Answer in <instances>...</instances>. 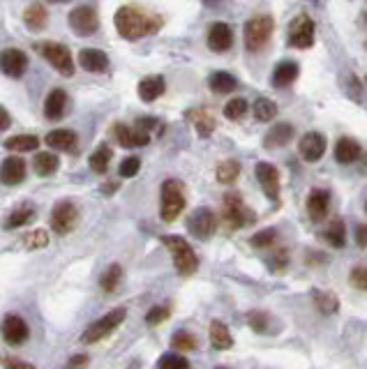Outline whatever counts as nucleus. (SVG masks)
Returning <instances> with one entry per match:
<instances>
[{
  "label": "nucleus",
  "mask_w": 367,
  "mask_h": 369,
  "mask_svg": "<svg viewBox=\"0 0 367 369\" xmlns=\"http://www.w3.org/2000/svg\"><path fill=\"white\" fill-rule=\"evenodd\" d=\"M23 245H26L28 250H40V247H47L49 245V233L42 231V228H35V231H30L26 238H23Z\"/></svg>",
  "instance_id": "nucleus-43"
},
{
  "label": "nucleus",
  "mask_w": 367,
  "mask_h": 369,
  "mask_svg": "<svg viewBox=\"0 0 367 369\" xmlns=\"http://www.w3.org/2000/svg\"><path fill=\"white\" fill-rule=\"evenodd\" d=\"M284 265H287V252L282 250V252L275 254V265H273V268H275V270H282Z\"/></svg>",
  "instance_id": "nucleus-53"
},
{
  "label": "nucleus",
  "mask_w": 367,
  "mask_h": 369,
  "mask_svg": "<svg viewBox=\"0 0 367 369\" xmlns=\"http://www.w3.org/2000/svg\"><path fill=\"white\" fill-rule=\"evenodd\" d=\"M111 157H113V152L109 145H99V148L91 155V169L95 174H106V171H109Z\"/></svg>",
  "instance_id": "nucleus-36"
},
{
  "label": "nucleus",
  "mask_w": 367,
  "mask_h": 369,
  "mask_svg": "<svg viewBox=\"0 0 367 369\" xmlns=\"http://www.w3.org/2000/svg\"><path fill=\"white\" fill-rule=\"evenodd\" d=\"M289 47L294 49H309L314 44V21L307 14L296 16L289 25V35H287Z\"/></svg>",
  "instance_id": "nucleus-9"
},
{
  "label": "nucleus",
  "mask_w": 367,
  "mask_h": 369,
  "mask_svg": "<svg viewBox=\"0 0 367 369\" xmlns=\"http://www.w3.org/2000/svg\"><path fill=\"white\" fill-rule=\"evenodd\" d=\"M35 219V208L33 206H19L10 213V217L5 219V228H19L23 224H30Z\"/></svg>",
  "instance_id": "nucleus-31"
},
{
  "label": "nucleus",
  "mask_w": 367,
  "mask_h": 369,
  "mask_svg": "<svg viewBox=\"0 0 367 369\" xmlns=\"http://www.w3.org/2000/svg\"><path fill=\"white\" fill-rule=\"evenodd\" d=\"M257 180L261 184L263 194L268 196L270 201L280 199V171H277L273 164L259 162L257 164Z\"/></svg>",
  "instance_id": "nucleus-13"
},
{
  "label": "nucleus",
  "mask_w": 367,
  "mask_h": 369,
  "mask_svg": "<svg viewBox=\"0 0 367 369\" xmlns=\"http://www.w3.org/2000/svg\"><path fill=\"white\" fill-rule=\"evenodd\" d=\"M116 30L125 40H141L145 35H155L162 28V19L148 14L137 5H123L113 16Z\"/></svg>",
  "instance_id": "nucleus-1"
},
{
  "label": "nucleus",
  "mask_w": 367,
  "mask_h": 369,
  "mask_svg": "<svg viewBox=\"0 0 367 369\" xmlns=\"http://www.w3.org/2000/svg\"><path fill=\"white\" fill-rule=\"evenodd\" d=\"M187 120H189V125L197 130V134L199 136H211L213 132H215V118L208 113L206 109H192V111H187Z\"/></svg>",
  "instance_id": "nucleus-24"
},
{
  "label": "nucleus",
  "mask_w": 367,
  "mask_h": 369,
  "mask_svg": "<svg viewBox=\"0 0 367 369\" xmlns=\"http://www.w3.org/2000/svg\"><path fill=\"white\" fill-rule=\"evenodd\" d=\"M365 21H367V16H365Z\"/></svg>",
  "instance_id": "nucleus-57"
},
{
  "label": "nucleus",
  "mask_w": 367,
  "mask_h": 369,
  "mask_svg": "<svg viewBox=\"0 0 367 369\" xmlns=\"http://www.w3.org/2000/svg\"><path fill=\"white\" fill-rule=\"evenodd\" d=\"M211 344L217 348V351H226V348L233 346V337L229 333V328H226L222 321L211 323Z\"/></svg>",
  "instance_id": "nucleus-28"
},
{
  "label": "nucleus",
  "mask_w": 367,
  "mask_h": 369,
  "mask_svg": "<svg viewBox=\"0 0 367 369\" xmlns=\"http://www.w3.org/2000/svg\"><path fill=\"white\" fill-rule=\"evenodd\" d=\"M171 346H174L178 353H187V351H194V348H197V340H194L189 333H185V330H180V333H176L171 337Z\"/></svg>",
  "instance_id": "nucleus-41"
},
{
  "label": "nucleus",
  "mask_w": 367,
  "mask_h": 369,
  "mask_svg": "<svg viewBox=\"0 0 367 369\" xmlns=\"http://www.w3.org/2000/svg\"><path fill=\"white\" fill-rule=\"evenodd\" d=\"M49 3H69V0H49Z\"/></svg>",
  "instance_id": "nucleus-55"
},
{
  "label": "nucleus",
  "mask_w": 367,
  "mask_h": 369,
  "mask_svg": "<svg viewBox=\"0 0 367 369\" xmlns=\"http://www.w3.org/2000/svg\"><path fill=\"white\" fill-rule=\"evenodd\" d=\"M298 150L305 162H319L326 152V139L321 136L319 132H307V134L300 136Z\"/></svg>",
  "instance_id": "nucleus-17"
},
{
  "label": "nucleus",
  "mask_w": 367,
  "mask_h": 369,
  "mask_svg": "<svg viewBox=\"0 0 367 369\" xmlns=\"http://www.w3.org/2000/svg\"><path fill=\"white\" fill-rule=\"evenodd\" d=\"M291 139H294V125L277 123L270 127V132L263 136V145L265 148H282V145H287Z\"/></svg>",
  "instance_id": "nucleus-23"
},
{
  "label": "nucleus",
  "mask_w": 367,
  "mask_h": 369,
  "mask_svg": "<svg viewBox=\"0 0 367 369\" xmlns=\"http://www.w3.org/2000/svg\"><path fill=\"white\" fill-rule=\"evenodd\" d=\"M360 145L358 141H353V139L349 136H342L338 145H335V160H338L340 164H353L360 157Z\"/></svg>",
  "instance_id": "nucleus-25"
},
{
  "label": "nucleus",
  "mask_w": 367,
  "mask_h": 369,
  "mask_svg": "<svg viewBox=\"0 0 367 369\" xmlns=\"http://www.w3.org/2000/svg\"><path fill=\"white\" fill-rule=\"evenodd\" d=\"M44 143L60 152H74V148H77V134L72 130H54L44 136Z\"/></svg>",
  "instance_id": "nucleus-22"
},
{
  "label": "nucleus",
  "mask_w": 367,
  "mask_h": 369,
  "mask_svg": "<svg viewBox=\"0 0 367 369\" xmlns=\"http://www.w3.org/2000/svg\"><path fill=\"white\" fill-rule=\"evenodd\" d=\"M187 228H189V233L197 235L199 240H208L215 233V228H217V217H215V213L211 208H199L189 215Z\"/></svg>",
  "instance_id": "nucleus-11"
},
{
  "label": "nucleus",
  "mask_w": 367,
  "mask_h": 369,
  "mask_svg": "<svg viewBox=\"0 0 367 369\" xmlns=\"http://www.w3.org/2000/svg\"><path fill=\"white\" fill-rule=\"evenodd\" d=\"M215 369H226V367H215Z\"/></svg>",
  "instance_id": "nucleus-56"
},
{
  "label": "nucleus",
  "mask_w": 367,
  "mask_h": 369,
  "mask_svg": "<svg viewBox=\"0 0 367 369\" xmlns=\"http://www.w3.org/2000/svg\"><path fill=\"white\" fill-rule=\"evenodd\" d=\"M33 167L37 176H54L58 171V157L54 152H40L33 160Z\"/></svg>",
  "instance_id": "nucleus-34"
},
{
  "label": "nucleus",
  "mask_w": 367,
  "mask_h": 369,
  "mask_svg": "<svg viewBox=\"0 0 367 369\" xmlns=\"http://www.w3.org/2000/svg\"><path fill=\"white\" fill-rule=\"evenodd\" d=\"M208 47L215 53H224L233 47V30L229 23L224 21H215L211 28H208Z\"/></svg>",
  "instance_id": "nucleus-16"
},
{
  "label": "nucleus",
  "mask_w": 367,
  "mask_h": 369,
  "mask_svg": "<svg viewBox=\"0 0 367 369\" xmlns=\"http://www.w3.org/2000/svg\"><path fill=\"white\" fill-rule=\"evenodd\" d=\"M0 180L5 184H19L26 180V162L21 157H5L0 164Z\"/></svg>",
  "instance_id": "nucleus-18"
},
{
  "label": "nucleus",
  "mask_w": 367,
  "mask_h": 369,
  "mask_svg": "<svg viewBox=\"0 0 367 369\" xmlns=\"http://www.w3.org/2000/svg\"><path fill=\"white\" fill-rule=\"evenodd\" d=\"M356 243L360 247H367V224H358V228H356Z\"/></svg>",
  "instance_id": "nucleus-51"
},
{
  "label": "nucleus",
  "mask_w": 367,
  "mask_h": 369,
  "mask_svg": "<svg viewBox=\"0 0 367 369\" xmlns=\"http://www.w3.org/2000/svg\"><path fill=\"white\" fill-rule=\"evenodd\" d=\"M79 224V210L72 201H60L56 203L51 210V228L58 235H67L74 231Z\"/></svg>",
  "instance_id": "nucleus-8"
},
{
  "label": "nucleus",
  "mask_w": 367,
  "mask_h": 369,
  "mask_svg": "<svg viewBox=\"0 0 367 369\" xmlns=\"http://www.w3.org/2000/svg\"><path fill=\"white\" fill-rule=\"evenodd\" d=\"M277 238V231L275 228H263V231H259L257 235H252V247H257V250H263V247H270L275 243Z\"/></svg>",
  "instance_id": "nucleus-44"
},
{
  "label": "nucleus",
  "mask_w": 367,
  "mask_h": 369,
  "mask_svg": "<svg viewBox=\"0 0 367 369\" xmlns=\"http://www.w3.org/2000/svg\"><path fill=\"white\" fill-rule=\"evenodd\" d=\"M139 169H141V160H139V157H128V160L120 162L118 174L123 178H132L139 174Z\"/></svg>",
  "instance_id": "nucleus-46"
},
{
  "label": "nucleus",
  "mask_w": 367,
  "mask_h": 369,
  "mask_svg": "<svg viewBox=\"0 0 367 369\" xmlns=\"http://www.w3.org/2000/svg\"><path fill=\"white\" fill-rule=\"evenodd\" d=\"M185 210V187L178 180H164L162 184V206L160 215L164 222L178 219V215Z\"/></svg>",
  "instance_id": "nucleus-4"
},
{
  "label": "nucleus",
  "mask_w": 367,
  "mask_h": 369,
  "mask_svg": "<svg viewBox=\"0 0 367 369\" xmlns=\"http://www.w3.org/2000/svg\"><path fill=\"white\" fill-rule=\"evenodd\" d=\"M65 113H67V93L60 91V88H54L47 95V102H44V116L49 120H60Z\"/></svg>",
  "instance_id": "nucleus-20"
},
{
  "label": "nucleus",
  "mask_w": 367,
  "mask_h": 369,
  "mask_svg": "<svg viewBox=\"0 0 367 369\" xmlns=\"http://www.w3.org/2000/svg\"><path fill=\"white\" fill-rule=\"evenodd\" d=\"M331 210V194L326 189H312L307 196V213L314 222H324Z\"/></svg>",
  "instance_id": "nucleus-19"
},
{
  "label": "nucleus",
  "mask_w": 367,
  "mask_h": 369,
  "mask_svg": "<svg viewBox=\"0 0 367 369\" xmlns=\"http://www.w3.org/2000/svg\"><path fill=\"white\" fill-rule=\"evenodd\" d=\"M162 243L167 245V250L171 252V259H174V265L176 270H178V275L189 277L197 272L199 259L197 254H194L192 245H189L185 238H180V235H164Z\"/></svg>",
  "instance_id": "nucleus-2"
},
{
  "label": "nucleus",
  "mask_w": 367,
  "mask_h": 369,
  "mask_svg": "<svg viewBox=\"0 0 367 369\" xmlns=\"http://www.w3.org/2000/svg\"><path fill=\"white\" fill-rule=\"evenodd\" d=\"M298 79V62L294 60H282L273 72V86L275 88H287Z\"/></svg>",
  "instance_id": "nucleus-26"
},
{
  "label": "nucleus",
  "mask_w": 367,
  "mask_h": 369,
  "mask_svg": "<svg viewBox=\"0 0 367 369\" xmlns=\"http://www.w3.org/2000/svg\"><path fill=\"white\" fill-rule=\"evenodd\" d=\"M10 125H12V116L3 109V106H0V132H5Z\"/></svg>",
  "instance_id": "nucleus-52"
},
{
  "label": "nucleus",
  "mask_w": 367,
  "mask_h": 369,
  "mask_svg": "<svg viewBox=\"0 0 367 369\" xmlns=\"http://www.w3.org/2000/svg\"><path fill=\"white\" fill-rule=\"evenodd\" d=\"M222 215H224V222L231 228H243V226H248V224H252V222L257 219V215L252 213L248 206H245L243 199H240L238 194H226L224 196Z\"/></svg>",
  "instance_id": "nucleus-7"
},
{
  "label": "nucleus",
  "mask_w": 367,
  "mask_h": 369,
  "mask_svg": "<svg viewBox=\"0 0 367 369\" xmlns=\"http://www.w3.org/2000/svg\"><path fill=\"white\" fill-rule=\"evenodd\" d=\"M248 109H250L248 99H243V97H233L231 102H226V106H224V116L229 118V120H240V118H245V113H248Z\"/></svg>",
  "instance_id": "nucleus-40"
},
{
  "label": "nucleus",
  "mask_w": 367,
  "mask_h": 369,
  "mask_svg": "<svg viewBox=\"0 0 367 369\" xmlns=\"http://www.w3.org/2000/svg\"><path fill=\"white\" fill-rule=\"evenodd\" d=\"M47 21H49V14L42 3H33L23 12V23H26L30 30H42L44 25H47Z\"/></svg>",
  "instance_id": "nucleus-29"
},
{
  "label": "nucleus",
  "mask_w": 367,
  "mask_h": 369,
  "mask_svg": "<svg viewBox=\"0 0 367 369\" xmlns=\"http://www.w3.org/2000/svg\"><path fill=\"white\" fill-rule=\"evenodd\" d=\"M69 25L81 37H91L99 28V16L91 5H81V8L69 12Z\"/></svg>",
  "instance_id": "nucleus-10"
},
{
  "label": "nucleus",
  "mask_w": 367,
  "mask_h": 369,
  "mask_svg": "<svg viewBox=\"0 0 367 369\" xmlns=\"http://www.w3.org/2000/svg\"><path fill=\"white\" fill-rule=\"evenodd\" d=\"M79 65L86 72H106L109 69V56L99 49H84L79 53Z\"/></svg>",
  "instance_id": "nucleus-21"
},
{
  "label": "nucleus",
  "mask_w": 367,
  "mask_h": 369,
  "mask_svg": "<svg viewBox=\"0 0 367 369\" xmlns=\"http://www.w3.org/2000/svg\"><path fill=\"white\" fill-rule=\"evenodd\" d=\"M125 316H128V309H125V307L111 309L109 314H104L102 319H97V321L91 323V326L86 328V333H84V337H81V342H84V344H95V342L109 337L113 330H116L120 323L125 321Z\"/></svg>",
  "instance_id": "nucleus-5"
},
{
  "label": "nucleus",
  "mask_w": 367,
  "mask_h": 369,
  "mask_svg": "<svg viewBox=\"0 0 367 369\" xmlns=\"http://www.w3.org/2000/svg\"><path fill=\"white\" fill-rule=\"evenodd\" d=\"M252 111H254L257 120H261V123H270V120L277 116V104L268 97H259L254 102V106H252Z\"/></svg>",
  "instance_id": "nucleus-35"
},
{
  "label": "nucleus",
  "mask_w": 367,
  "mask_h": 369,
  "mask_svg": "<svg viewBox=\"0 0 367 369\" xmlns=\"http://www.w3.org/2000/svg\"><path fill=\"white\" fill-rule=\"evenodd\" d=\"M37 51L49 60L56 72H60L62 76H72L74 74V60H72V51H69L65 44L60 42H40L37 44Z\"/></svg>",
  "instance_id": "nucleus-6"
},
{
  "label": "nucleus",
  "mask_w": 367,
  "mask_h": 369,
  "mask_svg": "<svg viewBox=\"0 0 367 369\" xmlns=\"http://www.w3.org/2000/svg\"><path fill=\"white\" fill-rule=\"evenodd\" d=\"M113 189H118V184H106L104 192H113Z\"/></svg>",
  "instance_id": "nucleus-54"
},
{
  "label": "nucleus",
  "mask_w": 367,
  "mask_h": 369,
  "mask_svg": "<svg viewBox=\"0 0 367 369\" xmlns=\"http://www.w3.org/2000/svg\"><path fill=\"white\" fill-rule=\"evenodd\" d=\"M240 176V164L236 160H224L217 167V180L222 184H231L236 182V178Z\"/></svg>",
  "instance_id": "nucleus-39"
},
{
  "label": "nucleus",
  "mask_w": 367,
  "mask_h": 369,
  "mask_svg": "<svg viewBox=\"0 0 367 369\" xmlns=\"http://www.w3.org/2000/svg\"><path fill=\"white\" fill-rule=\"evenodd\" d=\"M273 30H275V21L273 16L268 14H259V16H252L248 23H245V47L252 53H259L265 44L270 42L273 37Z\"/></svg>",
  "instance_id": "nucleus-3"
},
{
  "label": "nucleus",
  "mask_w": 367,
  "mask_h": 369,
  "mask_svg": "<svg viewBox=\"0 0 367 369\" xmlns=\"http://www.w3.org/2000/svg\"><path fill=\"white\" fill-rule=\"evenodd\" d=\"M324 240L328 245H333V247H344L346 245V226H344V222L333 219L331 224L326 226Z\"/></svg>",
  "instance_id": "nucleus-32"
},
{
  "label": "nucleus",
  "mask_w": 367,
  "mask_h": 369,
  "mask_svg": "<svg viewBox=\"0 0 367 369\" xmlns=\"http://www.w3.org/2000/svg\"><path fill=\"white\" fill-rule=\"evenodd\" d=\"M88 367V355H74V358H69V362L65 365V369H86Z\"/></svg>",
  "instance_id": "nucleus-49"
},
{
  "label": "nucleus",
  "mask_w": 367,
  "mask_h": 369,
  "mask_svg": "<svg viewBox=\"0 0 367 369\" xmlns=\"http://www.w3.org/2000/svg\"><path fill=\"white\" fill-rule=\"evenodd\" d=\"M314 305L316 309L321 311V314H335L340 307L338 298H335V294H331V291H314Z\"/></svg>",
  "instance_id": "nucleus-37"
},
{
  "label": "nucleus",
  "mask_w": 367,
  "mask_h": 369,
  "mask_svg": "<svg viewBox=\"0 0 367 369\" xmlns=\"http://www.w3.org/2000/svg\"><path fill=\"white\" fill-rule=\"evenodd\" d=\"M164 88H167V84H164L162 76H145L139 84V97L143 102H155L157 97H162Z\"/></svg>",
  "instance_id": "nucleus-27"
},
{
  "label": "nucleus",
  "mask_w": 367,
  "mask_h": 369,
  "mask_svg": "<svg viewBox=\"0 0 367 369\" xmlns=\"http://www.w3.org/2000/svg\"><path fill=\"white\" fill-rule=\"evenodd\" d=\"M365 81H367V79H365Z\"/></svg>",
  "instance_id": "nucleus-58"
},
{
  "label": "nucleus",
  "mask_w": 367,
  "mask_h": 369,
  "mask_svg": "<svg viewBox=\"0 0 367 369\" xmlns=\"http://www.w3.org/2000/svg\"><path fill=\"white\" fill-rule=\"evenodd\" d=\"M113 136H116V141L123 145V148H139V145L150 143V134L145 130H141L139 125L130 127V125L118 123L113 127Z\"/></svg>",
  "instance_id": "nucleus-15"
},
{
  "label": "nucleus",
  "mask_w": 367,
  "mask_h": 369,
  "mask_svg": "<svg viewBox=\"0 0 367 369\" xmlns=\"http://www.w3.org/2000/svg\"><path fill=\"white\" fill-rule=\"evenodd\" d=\"M157 369H189V362L180 353H167L157 362Z\"/></svg>",
  "instance_id": "nucleus-42"
},
{
  "label": "nucleus",
  "mask_w": 367,
  "mask_h": 369,
  "mask_svg": "<svg viewBox=\"0 0 367 369\" xmlns=\"http://www.w3.org/2000/svg\"><path fill=\"white\" fill-rule=\"evenodd\" d=\"M351 286L358 291H367V268L365 265H358V268L351 270Z\"/></svg>",
  "instance_id": "nucleus-48"
},
{
  "label": "nucleus",
  "mask_w": 367,
  "mask_h": 369,
  "mask_svg": "<svg viewBox=\"0 0 367 369\" xmlns=\"http://www.w3.org/2000/svg\"><path fill=\"white\" fill-rule=\"evenodd\" d=\"M268 321H270V316L265 314V311H250V316H248L250 328L257 330V333H261V335L268 330Z\"/></svg>",
  "instance_id": "nucleus-45"
},
{
  "label": "nucleus",
  "mask_w": 367,
  "mask_h": 369,
  "mask_svg": "<svg viewBox=\"0 0 367 369\" xmlns=\"http://www.w3.org/2000/svg\"><path fill=\"white\" fill-rule=\"evenodd\" d=\"M37 145H40V139L33 134H16L5 141V148L12 152H30V150H37Z\"/></svg>",
  "instance_id": "nucleus-33"
},
{
  "label": "nucleus",
  "mask_w": 367,
  "mask_h": 369,
  "mask_svg": "<svg viewBox=\"0 0 367 369\" xmlns=\"http://www.w3.org/2000/svg\"><path fill=\"white\" fill-rule=\"evenodd\" d=\"M28 67V56L19 49H5L0 53V72L12 76V79H21Z\"/></svg>",
  "instance_id": "nucleus-14"
},
{
  "label": "nucleus",
  "mask_w": 367,
  "mask_h": 369,
  "mask_svg": "<svg viewBox=\"0 0 367 369\" xmlns=\"http://www.w3.org/2000/svg\"><path fill=\"white\" fill-rule=\"evenodd\" d=\"M169 314L171 311H169V307H164V305L162 307H153L148 314H145V323H148V326H160V323L169 319Z\"/></svg>",
  "instance_id": "nucleus-47"
},
{
  "label": "nucleus",
  "mask_w": 367,
  "mask_h": 369,
  "mask_svg": "<svg viewBox=\"0 0 367 369\" xmlns=\"http://www.w3.org/2000/svg\"><path fill=\"white\" fill-rule=\"evenodd\" d=\"M5 369H35L30 362H23V360H19V358H8L5 360Z\"/></svg>",
  "instance_id": "nucleus-50"
},
{
  "label": "nucleus",
  "mask_w": 367,
  "mask_h": 369,
  "mask_svg": "<svg viewBox=\"0 0 367 369\" xmlns=\"http://www.w3.org/2000/svg\"><path fill=\"white\" fill-rule=\"evenodd\" d=\"M208 86H211L213 93L224 95V93H233V91H236L238 81H236V76H231V74H226V72H215V74H211V79H208Z\"/></svg>",
  "instance_id": "nucleus-30"
},
{
  "label": "nucleus",
  "mask_w": 367,
  "mask_h": 369,
  "mask_svg": "<svg viewBox=\"0 0 367 369\" xmlns=\"http://www.w3.org/2000/svg\"><path fill=\"white\" fill-rule=\"evenodd\" d=\"M120 279H123V268H120L118 263H113L106 268L102 279H99V286H102V291H106V294H113L120 286Z\"/></svg>",
  "instance_id": "nucleus-38"
},
{
  "label": "nucleus",
  "mask_w": 367,
  "mask_h": 369,
  "mask_svg": "<svg viewBox=\"0 0 367 369\" xmlns=\"http://www.w3.org/2000/svg\"><path fill=\"white\" fill-rule=\"evenodd\" d=\"M0 330H3V337H5V342H8L10 346H21V344H26L28 335H30L28 323L23 321L21 316H16V314H8V316H5Z\"/></svg>",
  "instance_id": "nucleus-12"
}]
</instances>
